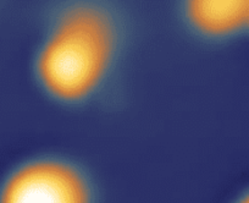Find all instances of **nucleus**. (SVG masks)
Here are the masks:
<instances>
[{"instance_id": "f03ea898", "label": "nucleus", "mask_w": 249, "mask_h": 203, "mask_svg": "<svg viewBox=\"0 0 249 203\" xmlns=\"http://www.w3.org/2000/svg\"><path fill=\"white\" fill-rule=\"evenodd\" d=\"M0 203H92V191L75 166L44 158L22 164L5 179Z\"/></svg>"}, {"instance_id": "7ed1b4c3", "label": "nucleus", "mask_w": 249, "mask_h": 203, "mask_svg": "<svg viewBox=\"0 0 249 203\" xmlns=\"http://www.w3.org/2000/svg\"><path fill=\"white\" fill-rule=\"evenodd\" d=\"M191 25L202 35L225 37L249 26V1H191L186 8Z\"/></svg>"}, {"instance_id": "39448f33", "label": "nucleus", "mask_w": 249, "mask_h": 203, "mask_svg": "<svg viewBox=\"0 0 249 203\" xmlns=\"http://www.w3.org/2000/svg\"><path fill=\"white\" fill-rule=\"evenodd\" d=\"M248 28H249V26H248Z\"/></svg>"}, {"instance_id": "20e7f679", "label": "nucleus", "mask_w": 249, "mask_h": 203, "mask_svg": "<svg viewBox=\"0 0 249 203\" xmlns=\"http://www.w3.org/2000/svg\"><path fill=\"white\" fill-rule=\"evenodd\" d=\"M234 203H249V190L246 191Z\"/></svg>"}, {"instance_id": "f257e3e1", "label": "nucleus", "mask_w": 249, "mask_h": 203, "mask_svg": "<svg viewBox=\"0 0 249 203\" xmlns=\"http://www.w3.org/2000/svg\"><path fill=\"white\" fill-rule=\"evenodd\" d=\"M116 27L100 6L73 5L62 11L37 54L40 85L55 99L80 102L104 81L116 50Z\"/></svg>"}]
</instances>
